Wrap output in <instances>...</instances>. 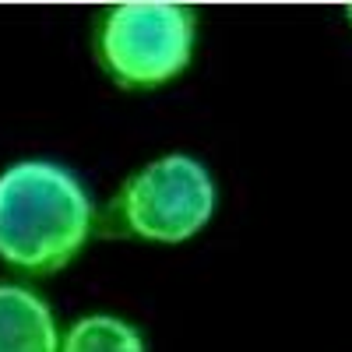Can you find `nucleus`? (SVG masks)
Listing matches in <instances>:
<instances>
[{"mask_svg": "<svg viewBox=\"0 0 352 352\" xmlns=\"http://www.w3.org/2000/svg\"><path fill=\"white\" fill-rule=\"evenodd\" d=\"M92 229V201L56 162H18L0 176V257L25 272H56Z\"/></svg>", "mask_w": 352, "mask_h": 352, "instance_id": "1", "label": "nucleus"}, {"mask_svg": "<svg viewBox=\"0 0 352 352\" xmlns=\"http://www.w3.org/2000/svg\"><path fill=\"white\" fill-rule=\"evenodd\" d=\"M194 14L180 4H120L99 28V56L127 88L176 78L190 60Z\"/></svg>", "mask_w": 352, "mask_h": 352, "instance_id": "2", "label": "nucleus"}, {"mask_svg": "<svg viewBox=\"0 0 352 352\" xmlns=\"http://www.w3.org/2000/svg\"><path fill=\"white\" fill-rule=\"evenodd\" d=\"M120 208L134 236L180 243L212 219L215 187L197 159L166 155L127 184Z\"/></svg>", "mask_w": 352, "mask_h": 352, "instance_id": "3", "label": "nucleus"}, {"mask_svg": "<svg viewBox=\"0 0 352 352\" xmlns=\"http://www.w3.org/2000/svg\"><path fill=\"white\" fill-rule=\"evenodd\" d=\"M0 352H60L53 317L36 292L0 285Z\"/></svg>", "mask_w": 352, "mask_h": 352, "instance_id": "4", "label": "nucleus"}, {"mask_svg": "<svg viewBox=\"0 0 352 352\" xmlns=\"http://www.w3.org/2000/svg\"><path fill=\"white\" fill-rule=\"evenodd\" d=\"M64 352H144V342L116 317H85L64 338Z\"/></svg>", "mask_w": 352, "mask_h": 352, "instance_id": "5", "label": "nucleus"}, {"mask_svg": "<svg viewBox=\"0 0 352 352\" xmlns=\"http://www.w3.org/2000/svg\"><path fill=\"white\" fill-rule=\"evenodd\" d=\"M345 14H349V21H352V4H349V8H345Z\"/></svg>", "mask_w": 352, "mask_h": 352, "instance_id": "6", "label": "nucleus"}]
</instances>
